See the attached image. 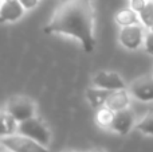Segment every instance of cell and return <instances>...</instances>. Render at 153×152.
Segmentation results:
<instances>
[{
  "label": "cell",
  "instance_id": "6da1fadb",
  "mask_svg": "<svg viewBox=\"0 0 153 152\" xmlns=\"http://www.w3.org/2000/svg\"><path fill=\"white\" fill-rule=\"evenodd\" d=\"M94 5L91 0H66L55 10L46 34H63L76 38L85 51L91 53L95 47Z\"/></svg>",
  "mask_w": 153,
  "mask_h": 152
},
{
  "label": "cell",
  "instance_id": "7a4b0ae2",
  "mask_svg": "<svg viewBox=\"0 0 153 152\" xmlns=\"http://www.w3.org/2000/svg\"><path fill=\"white\" fill-rule=\"evenodd\" d=\"M1 145L11 152H51L46 148V145L22 133L3 136Z\"/></svg>",
  "mask_w": 153,
  "mask_h": 152
},
{
  "label": "cell",
  "instance_id": "3957f363",
  "mask_svg": "<svg viewBox=\"0 0 153 152\" xmlns=\"http://www.w3.org/2000/svg\"><path fill=\"white\" fill-rule=\"evenodd\" d=\"M18 131L22 135L31 137L43 145H47L50 143V132L46 128L45 124L36 117H31L26 121L19 123Z\"/></svg>",
  "mask_w": 153,
  "mask_h": 152
},
{
  "label": "cell",
  "instance_id": "277c9868",
  "mask_svg": "<svg viewBox=\"0 0 153 152\" xmlns=\"http://www.w3.org/2000/svg\"><path fill=\"white\" fill-rule=\"evenodd\" d=\"M7 112L12 117H15L16 121L22 123L28 118L34 117L35 115V104L26 96H16L8 101Z\"/></svg>",
  "mask_w": 153,
  "mask_h": 152
},
{
  "label": "cell",
  "instance_id": "5b68a950",
  "mask_svg": "<svg viewBox=\"0 0 153 152\" xmlns=\"http://www.w3.org/2000/svg\"><path fill=\"white\" fill-rule=\"evenodd\" d=\"M130 92L140 101H153V77L143 75L134 80L130 85Z\"/></svg>",
  "mask_w": 153,
  "mask_h": 152
},
{
  "label": "cell",
  "instance_id": "8992f818",
  "mask_svg": "<svg viewBox=\"0 0 153 152\" xmlns=\"http://www.w3.org/2000/svg\"><path fill=\"white\" fill-rule=\"evenodd\" d=\"M143 28L137 24L133 26L122 27L121 32H120V42L124 47L129 48V50H136L140 47L141 42H143Z\"/></svg>",
  "mask_w": 153,
  "mask_h": 152
},
{
  "label": "cell",
  "instance_id": "52a82bcc",
  "mask_svg": "<svg viewBox=\"0 0 153 152\" xmlns=\"http://www.w3.org/2000/svg\"><path fill=\"white\" fill-rule=\"evenodd\" d=\"M93 83L98 88L108 89V90H120L125 88V82L117 73L113 72H100L94 75Z\"/></svg>",
  "mask_w": 153,
  "mask_h": 152
},
{
  "label": "cell",
  "instance_id": "ba28073f",
  "mask_svg": "<svg viewBox=\"0 0 153 152\" xmlns=\"http://www.w3.org/2000/svg\"><path fill=\"white\" fill-rule=\"evenodd\" d=\"M24 7L20 0H3L1 10H0V20L5 22H16L23 16Z\"/></svg>",
  "mask_w": 153,
  "mask_h": 152
},
{
  "label": "cell",
  "instance_id": "9c48e42d",
  "mask_svg": "<svg viewBox=\"0 0 153 152\" xmlns=\"http://www.w3.org/2000/svg\"><path fill=\"white\" fill-rule=\"evenodd\" d=\"M133 127V113L129 109H122L116 112L111 123V128L120 135H126Z\"/></svg>",
  "mask_w": 153,
  "mask_h": 152
},
{
  "label": "cell",
  "instance_id": "30bf717a",
  "mask_svg": "<svg viewBox=\"0 0 153 152\" xmlns=\"http://www.w3.org/2000/svg\"><path fill=\"white\" fill-rule=\"evenodd\" d=\"M113 90H108V89H102V88H90L86 90V98L89 100L90 105L95 109L102 108L103 104H106L109 96Z\"/></svg>",
  "mask_w": 153,
  "mask_h": 152
},
{
  "label": "cell",
  "instance_id": "8fae6325",
  "mask_svg": "<svg viewBox=\"0 0 153 152\" xmlns=\"http://www.w3.org/2000/svg\"><path fill=\"white\" fill-rule=\"evenodd\" d=\"M128 105H129V97L128 93L124 89H120V90H113L109 96L108 101H106V107L110 108L114 112H118V110L126 109Z\"/></svg>",
  "mask_w": 153,
  "mask_h": 152
},
{
  "label": "cell",
  "instance_id": "7c38bea8",
  "mask_svg": "<svg viewBox=\"0 0 153 152\" xmlns=\"http://www.w3.org/2000/svg\"><path fill=\"white\" fill-rule=\"evenodd\" d=\"M116 22L122 27L133 26V24H136L138 22V15L132 7L125 8V10L120 11L116 15Z\"/></svg>",
  "mask_w": 153,
  "mask_h": 152
},
{
  "label": "cell",
  "instance_id": "4fadbf2b",
  "mask_svg": "<svg viewBox=\"0 0 153 152\" xmlns=\"http://www.w3.org/2000/svg\"><path fill=\"white\" fill-rule=\"evenodd\" d=\"M18 121L15 120V117L10 115L8 112L1 113V136H10L15 132V129L19 125H16Z\"/></svg>",
  "mask_w": 153,
  "mask_h": 152
},
{
  "label": "cell",
  "instance_id": "5bb4252c",
  "mask_svg": "<svg viewBox=\"0 0 153 152\" xmlns=\"http://www.w3.org/2000/svg\"><path fill=\"white\" fill-rule=\"evenodd\" d=\"M114 115H116V112L111 110L110 108H100L97 112V116H95V120L101 127H111Z\"/></svg>",
  "mask_w": 153,
  "mask_h": 152
},
{
  "label": "cell",
  "instance_id": "9a60e30c",
  "mask_svg": "<svg viewBox=\"0 0 153 152\" xmlns=\"http://www.w3.org/2000/svg\"><path fill=\"white\" fill-rule=\"evenodd\" d=\"M137 131L143 132L145 135H153V109L149 110L144 118L138 123L137 125Z\"/></svg>",
  "mask_w": 153,
  "mask_h": 152
},
{
  "label": "cell",
  "instance_id": "2e32d148",
  "mask_svg": "<svg viewBox=\"0 0 153 152\" xmlns=\"http://www.w3.org/2000/svg\"><path fill=\"white\" fill-rule=\"evenodd\" d=\"M140 19L146 27L153 28V1H146L145 7L140 11Z\"/></svg>",
  "mask_w": 153,
  "mask_h": 152
},
{
  "label": "cell",
  "instance_id": "e0dca14e",
  "mask_svg": "<svg viewBox=\"0 0 153 152\" xmlns=\"http://www.w3.org/2000/svg\"><path fill=\"white\" fill-rule=\"evenodd\" d=\"M145 4H146L145 0H132V1H130V5H132V8L136 12H140V11L145 7Z\"/></svg>",
  "mask_w": 153,
  "mask_h": 152
},
{
  "label": "cell",
  "instance_id": "ac0fdd59",
  "mask_svg": "<svg viewBox=\"0 0 153 152\" xmlns=\"http://www.w3.org/2000/svg\"><path fill=\"white\" fill-rule=\"evenodd\" d=\"M145 48L149 54H153V30L149 32L145 39Z\"/></svg>",
  "mask_w": 153,
  "mask_h": 152
},
{
  "label": "cell",
  "instance_id": "d6986e66",
  "mask_svg": "<svg viewBox=\"0 0 153 152\" xmlns=\"http://www.w3.org/2000/svg\"><path fill=\"white\" fill-rule=\"evenodd\" d=\"M22 5H23L24 8H27V10H31V8L36 7L38 3H39V0H20Z\"/></svg>",
  "mask_w": 153,
  "mask_h": 152
},
{
  "label": "cell",
  "instance_id": "ffe728a7",
  "mask_svg": "<svg viewBox=\"0 0 153 152\" xmlns=\"http://www.w3.org/2000/svg\"><path fill=\"white\" fill-rule=\"evenodd\" d=\"M90 152H103V151H101V150H95V151H90Z\"/></svg>",
  "mask_w": 153,
  "mask_h": 152
},
{
  "label": "cell",
  "instance_id": "44dd1931",
  "mask_svg": "<svg viewBox=\"0 0 153 152\" xmlns=\"http://www.w3.org/2000/svg\"><path fill=\"white\" fill-rule=\"evenodd\" d=\"M130 1H132V0H130Z\"/></svg>",
  "mask_w": 153,
  "mask_h": 152
}]
</instances>
